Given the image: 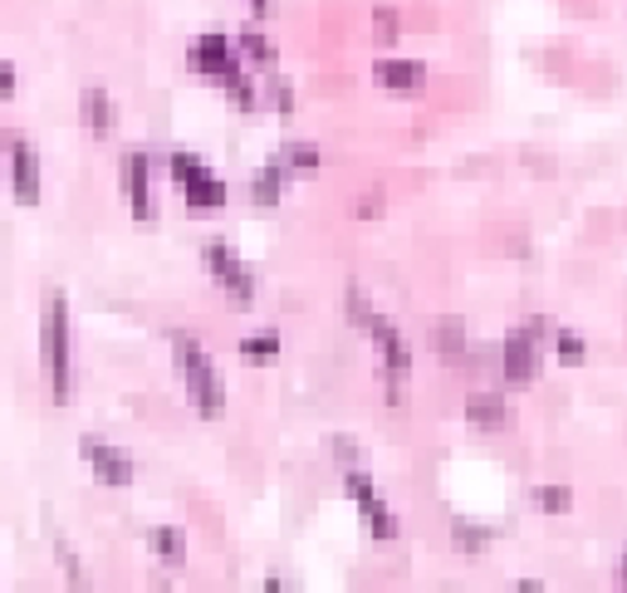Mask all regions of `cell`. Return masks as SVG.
Segmentation results:
<instances>
[{
  "label": "cell",
  "instance_id": "obj_3",
  "mask_svg": "<svg viewBox=\"0 0 627 593\" xmlns=\"http://www.w3.org/2000/svg\"><path fill=\"white\" fill-rule=\"evenodd\" d=\"M44 363H50V383L54 397H70V378H74V363H70V304L54 294L50 314H44Z\"/></svg>",
  "mask_w": 627,
  "mask_h": 593
},
{
  "label": "cell",
  "instance_id": "obj_20",
  "mask_svg": "<svg viewBox=\"0 0 627 593\" xmlns=\"http://www.w3.org/2000/svg\"><path fill=\"white\" fill-rule=\"evenodd\" d=\"M534 506H540V510H554V516H564V510L574 506V496H568L564 486H540V490H534Z\"/></svg>",
  "mask_w": 627,
  "mask_h": 593
},
{
  "label": "cell",
  "instance_id": "obj_6",
  "mask_svg": "<svg viewBox=\"0 0 627 593\" xmlns=\"http://www.w3.org/2000/svg\"><path fill=\"white\" fill-rule=\"evenodd\" d=\"M207 270L226 284V294H231L236 304H250V300H255V275H250L241 260H236V250H231V246L211 241V246H207Z\"/></svg>",
  "mask_w": 627,
  "mask_h": 593
},
{
  "label": "cell",
  "instance_id": "obj_4",
  "mask_svg": "<svg viewBox=\"0 0 627 593\" xmlns=\"http://www.w3.org/2000/svg\"><path fill=\"white\" fill-rule=\"evenodd\" d=\"M544 334H550V324H544V319H530V324H520L515 334L505 339V378H510V387H530L534 378H540Z\"/></svg>",
  "mask_w": 627,
  "mask_h": 593
},
{
  "label": "cell",
  "instance_id": "obj_28",
  "mask_svg": "<svg viewBox=\"0 0 627 593\" xmlns=\"http://www.w3.org/2000/svg\"><path fill=\"white\" fill-rule=\"evenodd\" d=\"M250 10H255V15H270V0H250Z\"/></svg>",
  "mask_w": 627,
  "mask_h": 593
},
{
  "label": "cell",
  "instance_id": "obj_11",
  "mask_svg": "<svg viewBox=\"0 0 627 593\" xmlns=\"http://www.w3.org/2000/svg\"><path fill=\"white\" fill-rule=\"evenodd\" d=\"M123 177H128V201H133V216L138 221H153V191H147V181H153V167H147L143 153L128 157V167H123Z\"/></svg>",
  "mask_w": 627,
  "mask_h": 593
},
{
  "label": "cell",
  "instance_id": "obj_25",
  "mask_svg": "<svg viewBox=\"0 0 627 593\" xmlns=\"http://www.w3.org/2000/svg\"><path fill=\"white\" fill-rule=\"evenodd\" d=\"M334 456L344 466H358V441H353V437H334Z\"/></svg>",
  "mask_w": 627,
  "mask_h": 593
},
{
  "label": "cell",
  "instance_id": "obj_14",
  "mask_svg": "<svg viewBox=\"0 0 627 593\" xmlns=\"http://www.w3.org/2000/svg\"><path fill=\"white\" fill-rule=\"evenodd\" d=\"M280 191H284V167H280V163L260 167L255 181H250V201H255V207H275Z\"/></svg>",
  "mask_w": 627,
  "mask_h": 593
},
{
  "label": "cell",
  "instance_id": "obj_29",
  "mask_svg": "<svg viewBox=\"0 0 627 593\" xmlns=\"http://www.w3.org/2000/svg\"><path fill=\"white\" fill-rule=\"evenodd\" d=\"M623 584H627V554H623Z\"/></svg>",
  "mask_w": 627,
  "mask_h": 593
},
{
  "label": "cell",
  "instance_id": "obj_17",
  "mask_svg": "<svg viewBox=\"0 0 627 593\" xmlns=\"http://www.w3.org/2000/svg\"><path fill=\"white\" fill-rule=\"evenodd\" d=\"M84 118H88V128H94L98 138L113 128V104H108L104 89H88V94H84Z\"/></svg>",
  "mask_w": 627,
  "mask_h": 593
},
{
  "label": "cell",
  "instance_id": "obj_24",
  "mask_svg": "<svg viewBox=\"0 0 627 593\" xmlns=\"http://www.w3.org/2000/svg\"><path fill=\"white\" fill-rule=\"evenodd\" d=\"M558 358H564V363H578V358H584V339L564 329V334H558Z\"/></svg>",
  "mask_w": 627,
  "mask_h": 593
},
{
  "label": "cell",
  "instance_id": "obj_7",
  "mask_svg": "<svg viewBox=\"0 0 627 593\" xmlns=\"http://www.w3.org/2000/svg\"><path fill=\"white\" fill-rule=\"evenodd\" d=\"M187 64H191L197 74L221 79V84L241 74V64H236V50H231V40H226V35H201V40H191Z\"/></svg>",
  "mask_w": 627,
  "mask_h": 593
},
{
  "label": "cell",
  "instance_id": "obj_16",
  "mask_svg": "<svg viewBox=\"0 0 627 593\" xmlns=\"http://www.w3.org/2000/svg\"><path fill=\"white\" fill-rule=\"evenodd\" d=\"M358 510H363V516H368V530H373V540H397V516H393V510L383 506L378 496H373V500H363Z\"/></svg>",
  "mask_w": 627,
  "mask_h": 593
},
{
  "label": "cell",
  "instance_id": "obj_8",
  "mask_svg": "<svg viewBox=\"0 0 627 593\" xmlns=\"http://www.w3.org/2000/svg\"><path fill=\"white\" fill-rule=\"evenodd\" d=\"M79 451H84V461L94 466V476L104 486H113V490H123V486H133V461L123 456L118 447H108L104 437H84L79 441Z\"/></svg>",
  "mask_w": 627,
  "mask_h": 593
},
{
  "label": "cell",
  "instance_id": "obj_15",
  "mask_svg": "<svg viewBox=\"0 0 627 593\" xmlns=\"http://www.w3.org/2000/svg\"><path fill=\"white\" fill-rule=\"evenodd\" d=\"M147 550L157 559H167V564H181V559H187V540H181V530L157 524V530H147Z\"/></svg>",
  "mask_w": 627,
  "mask_h": 593
},
{
  "label": "cell",
  "instance_id": "obj_22",
  "mask_svg": "<svg viewBox=\"0 0 627 593\" xmlns=\"http://www.w3.org/2000/svg\"><path fill=\"white\" fill-rule=\"evenodd\" d=\"M236 44L245 50V60H250V64H275V50H270V44L260 40V35H250V30H245V35L236 40Z\"/></svg>",
  "mask_w": 627,
  "mask_h": 593
},
{
  "label": "cell",
  "instance_id": "obj_13",
  "mask_svg": "<svg viewBox=\"0 0 627 593\" xmlns=\"http://www.w3.org/2000/svg\"><path fill=\"white\" fill-rule=\"evenodd\" d=\"M275 163L284 167V173H300V177H314L318 173V163H324V157H318V147H310V143H284L280 147V157Z\"/></svg>",
  "mask_w": 627,
  "mask_h": 593
},
{
  "label": "cell",
  "instance_id": "obj_21",
  "mask_svg": "<svg viewBox=\"0 0 627 593\" xmlns=\"http://www.w3.org/2000/svg\"><path fill=\"white\" fill-rule=\"evenodd\" d=\"M373 40H378V44L397 40V10H387V6L373 10Z\"/></svg>",
  "mask_w": 627,
  "mask_h": 593
},
{
  "label": "cell",
  "instance_id": "obj_19",
  "mask_svg": "<svg viewBox=\"0 0 627 593\" xmlns=\"http://www.w3.org/2000/svg\"><path fill=\"white\" fill-rule=\"evenodd\" d=\"M437 344H441V353H451V358H461V348H466V324H461V319H441V329H437Z\"/></svg>",
  "mask_w": 627,
  "mask_h": 593
},
{
  "label": "cell",
  "instance_id": "obj_2",
  "mask_svg": "<svg viewBox=\"0 0 627 593\" xmlns=\"http://www.w3.org/2000/svg\"><path fill=\"white\" fill-rule=\"evenodd\" d=\"M177 368H181V383H187V397L207 422H216L226 413V387H221V373H216L211 353L197 344V339L177 334Z\"/></svg>",
  "mask_w": 627,
  "mask_h": 593
},
{
  "label": "cell",
  "instance_id": "obj_23",
  "mask_svg": "<svg viewBox=\"0 0 627 593\" xmlns=\"http://www.w3.org/2000/svg\"><path fill=\"white\" fill-rule=\"evenodd\" d=\"M245 358H275L280 353V334H260V339H245L241 344Z\"/></svg>",
  "mask_w": 627,
  "mask_h": 593
},
{
  "label": "cell",
  "instance_id": "obj_12",
  "mask_svg": "<svg viewBox=\"0 0 627 593\" xmlns=\"http://www.w3.org/2000/svg\"><path fill=\"white\" fill-rule=\"evenodd\" d=\"M466 417H471L476 427H485V431H500L510 422V407H505V397L500 393H476L471 403H466Z\"/></svg>",
  "mask_w": 627,
  "mask_h": 593
},
{
  "label": "cell",
  "instance_id": "obj_18",
  "mask_svg": "<svg viewBox=\"0 0 627 593\" xmlns=\"http://www.w3.org/2000/svg\"><path fill=\"white\" fill-rule=\"evenodd\" d=\"M451 540H456V550H461V554H481L485 544H490V534L476 530L471 520H456V524H451Z\"/></svg>",
  "mask_w": 627,
  "mask_h": 593
},
{
  "label": "cell",
  "instance_id": "obj_26",
  "mask_svg": "<svg viewBox=\"0 0 627 593\" xmlns=\"http://www.w3.org/2000/svg\"><path fill=\"white\" fill-rule=\"evenodd\" d=\"M0 98H15V70L0 60Z\"/></svg>",
  "mask_w": 627,
  "mask_h": 593
},
{
  "label": "cell",
  "instance_id": "obj_1",
  "mask_svg": "<svg viewBox=\"0 0 627 593\" xmlns=\"http://www.w3.org/2000/svg\"><path fill=\"white\" fill-rule=\"evenodd\" d=\"M344 310L353 324H363V334L373 339V348H378V358H383V373H387V383H407V373H412V353H407V339H403V329L393 324V319H383L378 310L368 304V294L358 290V284H348V300H344Z\"/></svg>",
  "mask_w": 627,
  "mask_h": 593
},
{
  "label": "cell",
  "instance_id": "obj_27",
  "mask_svg": "<svg viewBox=\"0 0 627 593\" xmlns=\"http://www.w3.org/2000/svg\"><path fill=\"white\" fill-rule=\"evenodd\" d=\"M270 94H275L280 113H290V108H294V98H290V84H275V89H270Z\"/></svg>",
  "mask_w": 627,
  "mask_h": 593
},
{
  "label": "cell",
  "instance_id": "obj_5",
  "mask_svg": "<svg viewBox=\"0 0 627 593\" xmlns=\"http://www.w3.org/2000/svg\"><path fill=\"white\" fill-rule=\"evenodd\" d=\"M173 177L181 181V191H187V201L197 211H221L226 207V187L211 177V167L197 163L191 153H177L173 157Z\"/></svg>",
  "mask_w": 627,
  "mask_h": 593
},
{
  "label": "cell",
  "instance_id": "obj_9",
  "mask_svg": "<svg viewBox=\"0 0 627 593\" xmlns=\"http://www.w3.org/2000/svg\"><path fill=\"white\" fill-rule=\"evenodd\" d=\"M10 187H15L20 207H35L40 201V157H35V147L30 143L10 147Z\"/></svg>",
  "mask_w": 627,
  "mask_h": 593
},
{
  "label": "cell",
  "instance_id": "obj_10",
  "mask_svg": "<svg viewBox=\"0 0 627 593\" xmlns=\"http://www.w3.org/2000/svg\"><path fill=\"white\" fill-rule=\"evenodd\" d=\"M373 79L393 94H421L427 89V64L421 60H378L373 64Z\"/></svg>",
  "mask_w": 627,
  "mask_h": 593
}]
</instances>
